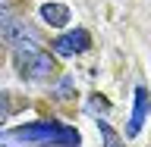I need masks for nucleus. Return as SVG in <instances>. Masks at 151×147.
<instances>
[{
	"instance_id": "obj_1",
	"label": "nucleus",
	"mask_w": 151,
	"mask_h": 147,
	"mask_svg": "<svg viewBox=\"0 0 151 147\" xmlns=\"http://www.w3.org/2000/svg\"><path fill=\"white\" fill-rule=\"evenodd\" d=\"M0 141H9V144H63V147H73L79 144V131L69 129V125H60V122H28V125H19L16 131L9 135H0Z\"/></svg>"
},
{
	"instance_id": "obj_2",
	"label": "nucleus",
	"mask_w": 151,
	"mask_h": 147,
	"mask_svg": "<svg viewBox=\"0 0 151 147\" xmlns=\"http://www.w3.org/2000/svg\"><path fill=\"white\" fill-rule=\"evenodd\" d=\"M16 72L25 82H50L57 75V60L44 47H22L16 50Z\"/></svg>"
},
{
	"instance_id": "obj_3",
	"label": "nucleus",
	"mask_w": 151,
	"mask_h": 147,
	"mask_svg": "<svg viewBox=\"0 0 151 147\" xmlns=\"http://www.w3.org/2000/svg\"><path fill=\"white\" fill-rule=\"evenodd\" d=\"M0 41L9 44L13 50H22V47H38L41 44V35L28 22H22L16 16H6V19H0Z\"/></svg>"
},
{
	"instance_id": "obj_4",
	"label": "nucleus",
	"mask_w": 151,
	"mask_h": 147,
	"mask_svg": "<svg viewBox=\"0 0 151 147\" xmlns=\"http://www.w3.org/2000/svg\"><path fill=\"white\" fill-rule=\"evenodd\" d=\"M50 50H54L57 56L88 53V50H91V35H88V28H73V31L54 38V41H50Z\"/></svg>"
},
{
	"instance_id": "obj_5",
	"label": "nucleus",
	"mask_w": 151,
	"mask_h": 147,
	"mask_svg": "<svg viewBox=\"0 0 151 147\" xmlns=\"http://www.w3.org/2000/svg\"><path fill=\"white\" fill-rule=\"evenodd\" d=\"M148 91L145 88H135V107H132V119H129V125H126V138H135L139 135V129H142V122H145V116H148Z\"/></svg>"
},
{
	"instance_id": "obj_6",
	"label": "nucleus",
	"mask_w": 151,
	"mask_h": 147,
	"mask_svg": "<svg viewBox=\"0 0 151 147\" xmlns=\"http://www.w3.org/2000/svg\"><path fill=\"white\" fill-rule=\"evenodd\" d=\"M41 19H44L50 28H66L69 19H73V13H69L66 3H44V6H41Z\"/></svg>"
},
{
	"instance_id": "obj_7",
	"label": "nucleus",
	"mask_w": 151,
	"mask_h": 147,
	"mask_svg": "<svg viewBox=\"0 0 151 147\" xmlns=\"http://www.w3.org/2000/svg\"><path fill=\"white\" fill-rule=\"evenodd\" d=\"M50 94H54L57 100H69V103H73L76 100V78H73V75H60L57 85L50 88Z\"/></svg>"
},
{
	"instance_id": "obj_8",
	"label": "nucleus",
	"mask_w": 151,
	"mask_h": 147,
	"mask_svg": "<svg viewBox=\"0 0 151 147\" xmlns=\"http://www.w3.org/2000/svg\"><path fill=\"white\" fill-rule=\"evenodd\" d=\"M19 107H22V100H16L9 91H0V125H3V122H6Z\"/></svg>"
},
{
	"instance_id": "obj_9",
	"label": "nucleus",
	"mask_w": 151,
	"mask_h": 147,
	"mask_svg": "<svg viewBox=\"0 0 151 147\" xmlns=\"http://www.w3.org/2000/svg\"><path fill=\"white\" fill-rule=\"evenodd\" d=\"M88 107H91V113H107L110 110V100H107V97H104V94H91V97H88Z\"/></svg>"
},
{
	"instance_id": "obj_10",
	"label": "nucleus",
	"mask_w": 151,
	"mask_h": 147,
	"mask_svg": "<svg viewBox=\"0 0 151 147\" xmlns=\"http://www.w3.org/2000/svg\"><path fill=\"white\" fill-rule=\"evenodd\" d=\"M101 131H104V141H107V144H120V138L110 131V125H107V122H101Z\"/></svg>"
},
{
	"instance_id": "obj_11",
	"label": "nucleus",
	"mask_w": 151,
	"mask_h": 147,
	"mask_svg": "<svg viewBox=\"0 0 151 147\" xmlns=\"http://www.w3.org/2000/svg\"><path fill=\"white\" fill-rule=\"evenodd\" d=\"M0 66H3V50H0Z\"/></svg>"
}]
</instances>
